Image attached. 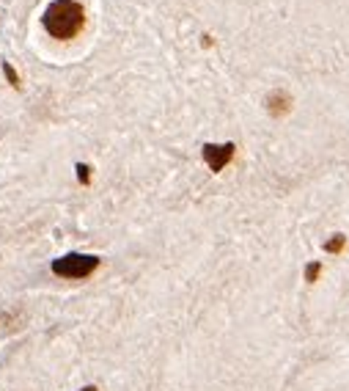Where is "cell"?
Masks as SVG:
<instances>
[{
  "label": "cell",
  "instance_id": "obj_1",
  "mask_svg": "<svg viewBox=\"0 0 349 391\" xmlns=\"http://www.w3.org/2000/svg\"><path fill=\"white\" fill-rule=\"evenodd\" d=\"M42 23L52 39L69 42V39L80 36V30L85 28V8L77 0H55L47 6Z\"/></svg>",
  "mask_w": 349,
  "mask_h": 391
},
{
  "label": "cell",
  "instance_id": "obj_2",
  "mask_svg": "<svg viewBox=\"0 0 349 391\" xmlns=\"http://www.w3.org/2000/svg\"><path fill=\"white\" fill-rule=\"evenodd\" d=\"M97 267H100V257H91V254H66L52 262V273L58 279H69V281L88 279Z\"/></svg>",
  "mask_w": 349,
  "mask_h": 391
},
{
  "label": "cell",
  "instance_id": "obj_3",
  "mask_svg": "<svg viewBox=\"0 0 349 391\" xmlns=\"http://www.w3.org/2000/svg\"><path fill=\"white\" fill-rule=\"evenodd\" d=\"M201 155H203V163L209 165V171H212V174H220L225 165L234 160V155H237V146H234L231 141H228V144H203Z\"/></svg>",
  "mask_w": 349,
  "mask_h": 391
},
{
  "label": "cell",
  "instance_id": "obj_4",
  "mask_svg": "<svg viewBox=\"0 0 349 391\" xmlns=\"http://www.w3.org/2000/svg\"><path fill=\"white\" fill-rule=\"evenodd\" d=\"M267 110H270L273 116H286V113L292 110V97H289L286 91H273V94L267 97Z\"/></svg>",
  "mask_w": 349,
  "mask_h": 391
},
{
  "label": "cell",
  "instance_id": "obj_5",
  "mask_svg": "<svg viewBox=\"0 0 349 391\" xmlns=\"http://www.w3.org/2000/svg\"><path fill=\"white\" fill-rule=\"evenodd\" d=\"M344 245H347V237L333 235L327 243H324V251H327V254H341V251H344Z\"/></svg>",
  "mask_w": 349,
  "mask_h": 391
},
{
  "label": "cell",
  "instance_id": "obj_6",
  "mask_svg": "<svg viewBox=\"0 0 349 391\" xmlns=\"http://www.w3.org/2000/svg\"><path fill=\"white\" fill-rule=\"evenodd\" d=\"M319 273H322V262H308L305 264V281L308 284H314L319 279Z\"/></svg>",
  "mask_w": 349,
  "mask_h": 391
},
{
  "label": "cell",
  "instance_id": "obj_7",
  "mask_svg": "<svg viewBox=\"0 0 349 391\" xmlns=\"http://www.w3.org/2000/svg\"><path fill=\"white\" fill-rule=\"evenodd\" d=\"M3 75L8 78V83H11V86H14L17 91L23 88V83H20V75H17V69H14V66H11L8 61H3Z\"/></svg>",
  "mask_w": 349,
  "mask_h": 391
},
{
  "label": "cell",
  "instance_id": "obj_8",
  "mask_svg": "<svg viewBox=\"0 0 349 391\" xmlns=\"http://www.w3.org/2000/svg\"><path fill=\"white\" fill-rule=\"evenodd\" d=\"M75 171H77V180H80V185H91V165H85V163H77Z\"/></svg>",
  "mask_w": 349,
  "mask_h": 391
},
{
  "label": "cell",
  "instance_id": "obj_9",
  "mask_svg": "<svg viewBox=\"0 0 349 391\" xmlns=\"http://www.w3.org/2000/svg\"><path fill=\"white\" fill-rule=\"evenodd\" d=\"M80 391H100L97 386H85V389H80Z\"/></svg>",
  "mask_w": 349,
  "mask_h": 391
}]
</instances>
